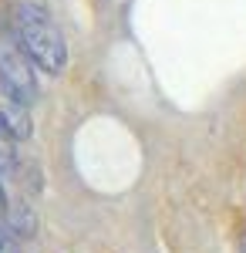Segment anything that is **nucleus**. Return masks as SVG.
<instances>
[{
  "instance_id": "nucleus-1",
  "label": "nucleus",
  "mask_w": 246,
  "mask_h": 253,
  "mask_svg": "<svg viewBox=\"0 0 246 253\" xmlns=\"http://www.w3.org/2000/svg\"><path fill=\"white\" fill-rule=\"evenodd\" d=\"M14 34H17L20 47L31 54L44 75H64L68 68V44L64 34L57 31V24L47 17V10L38 3H17L14 7Z\"/></svg>"
},
{
  "instance_id": "nucleus-2",
  "label": "nucleus",
  "mask_w": 246,
  "mask_h": 253,
  "mask_svg": "<svg viewBox=\"0 0 246 253\" xmlns=\"http://www.w3.org/2000/svg\"><path fill=\"white\" fill-rule=\"evenodd\" d=\"M34 61L31 54L20 47L17 38L10 34H0V88L3 95L20 101V105H31L38 101V75H34Z\"/></svg>"
},
{
  "instance_id": "nucleus-3",
  "label": "nucleus",
  "mask_w": 246,
  "mask_h": 253,
  "mask_svg": "<svg viewBox=\"0 0 246 253\" xmlns=\"http://www.w3.org/2000/svg\"><path fill=\"white\" fill-rule=\"evenodd\" d=\"M0 118L7 122V128L14 132V138H31V132H34L31 115H27V105H20V101H14V98H7V101L0 105Z\"/></svg>"
},
{
  "instance_id": "nucleus-4",
  "label": "nucleus",
  "mask_w": 246,
  "mask_h": 253,
  "mask_svg": "<svg viewBox=\"0 0 246 253\" xmlns=\"http://www.w3.org/2000/svg\"><path fill=\"white\" fill-rule=\"evenodd\" d=\"M17 172V138L0 118V179H10Z\"/></svg>"
},
{
  "instance_id": "nucleus-5",
  "label": "nucleus",
  "mask_w": 246,
  "mask_h": 253,
  "mask_svg": "<svg viewBox=\"0 0 246 253\" xmlns=\"http://www.w3.org/2000/svg\"><path fill=\"white\" fill-rule=\"evenodd\" d=\"M0 226H7V196L0 189Z\"/></svg>"
},
{
  "instance_id": "nucleus-6",
  "label": "nucleus",
  "mask_w": 246,
  "mask_h": 253,
  "mask_svg": "<svg viewBox=\"0 0 246 253\" xmlns=\"http://www.w3.org/2000/svg\"><path fill=\"white\" fill-rule=\"evenodd\" d=\"M243 253H246V236H243Z\"/></svg>"
}]
</instances>
